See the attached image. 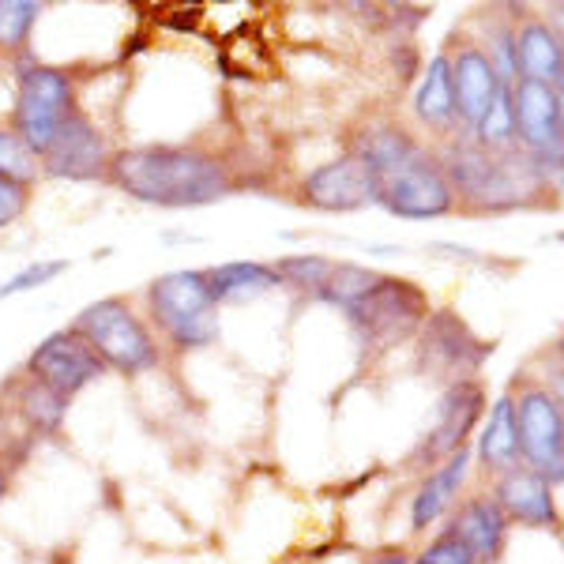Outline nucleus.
<instances>
[{
  "instance_id": "7",
  "label": "nucleus",
  "mask_w": 564,
  "mask_h": 564,
  "mask_svg": "<svg viewBox=\"0 0 564 564\" xmlns=\"http://www.w3.org/2000/svg\"><path fill=\"white\" fill-rule=\"evenodd\" d=\"M76 113L72 79L57 68L31 65L20 72V98H15V135L34 159H45L53 140Z\"/></svg>"
},
{
  "instance_id": "11",
  "label": "nucleus",
  "mask_w": 564,
  "mask_h": 564,
  "mask_svg": "<svg viewBox=\"0 0 564 564\" xmlns=\"http://www.w3.org/2000/svg\"><path fill=\"white\" fill-rule=\"evenodd\" d=\"M489 354H494V347L481 343L456 313H433L430 321H425L422 361L433 372L448 377L452 384H456V380H470V372H478Z\"/></svg>"
},
{
  "instance_id": "33",
  "label": "nucleus",
  "mask_w": 564,
  "mask_h": 564,
  "mask_svg": "<svg viewBox=\"0 0 564 564\" xmlns=\"http://www.w3.org/2000/svg\"><path fill=\"white\" fill-rule=\"evenodd\" d=\"M372 564H406V557H403V553L391 550V553H380V557L372 561Z\"/></svg>"
},
{
  "instance_id": "15",
  "label": "nucleus",
  "mask_w": 564,
  "mask_h": 564,
  "mask_svg": "<svg viewBox=\"0 0 564 564\" xmlns=\"http://www.w3.org/2000/svg\"><path fill=\"white\" fill-rule=\"evenodd\" d=\"M305 199L321 212H358V207L372 204L369 174L354 154H343L335 162H324L302 185Z\"/></svg>"
},
{
  "instance_id": "24",
  "label": "nucleus",
  "mask_w": 564,
  "mask_h": 564,
  "mask_svg": "<svg viewBox=\"0 0 564 564\" xmlns=\"http://www.w3.org/2000/svg\"><path fill=\"white\" fill-rule=\"evenodd\" d=\"M380 275L369 268H361V263H332V275H327L324 290L316 297L327 305H339V308H350L354 302H361V297L372 290V282Z\"/></svg>"
},
{
  "instance_id": "13",
  "label": "nucleus",
  "mask_w": 564,
  "mask_h": 564,
  "mask_svg": "<svg viewBox=\"0 0 564 564\" xmlns=\"http://www.w3.org/2000/svg\"><path fill=\"white\" fill-rule=\"evenodd\" d=\"M42 162H45V174L68 177V181H95L109 170L102 132L79 109L65 121V129H61V135L53 140V148L45 151Z\"/></svg>"
},
{
  "instance_id": "30",
  "label": "nucleus",
  "mask_w": 564,
  "mask_h": 564,
  "mask_svg": "<svg viewBox=\"0 0 564 564\" xmlns=\"http://www.w3.org/2000/svg\"><path fill=\"white\" fill-rule=\"evenodd\" d=\"M489 65L497 68L500 84L512 87L516 84V34L512 31H494V45H489Z\"/></svg>"
},
{
  "instance_id": "34",
  "label": "nucleus",
  "mask_w": 564,
  "mask_h": 564,
  "mask_svg": "<svg viewBox=\"0 0 564 564\" xmlns=\"http://www.w3.org/2000/svg\"><path fill=\"white\" fill-rule=\"evenodd\" d=\"M4 494H8V475L0 470V500H4Z\"/></svg>"
},
{
  "instance_id": "14",
  "label": "nucleus",
  "mask_w": 564,
  "mask_h": 564,
  "mask_svg": "<svg viewBox=\"0 0 564 564\" xmlns=\"http://www.w3.org/2000/svg\"><path fill=\"white\" fill-rule=\"evenodd\" d=\"M452 68V109H456V117L467 129H478V121L489 113V106H494V98L500 95V76L497 68L489 65V57L475 45H467V50H459L456 57L448 61Z\"/></svg>"
},
{
  "instance_id": "3",
  "label": "nucleus",
  "mask_w": 564,
  "mask_h": 564,
  "mask_svg": "<svg viewBox=\"0 0 564 564\" xmlns=\"http://www.w3.org/2000/svg\"><path fill=\"white\" fill-rule=\"evenodd\" d=\"M441 170L452 185V196H463L478 207H489V212H505V207H516L527 193V181L534 177V166L527 159L512 162L505 154H494L478 143L456 140L448 143L441 159Z\"/></svg>"
},
{
  "instance_id": "17",
  "label": "nucleus",
  "mask_w": 564,
  "mask_h": 564,
  "mask_svg": "<svg viewBox=\"0 0 564 564\" xmlns=\"http://www.w3.org/2000/svg\"><path fill=\"white\" fill-rule=\"evenodd\" d=\"M448 531L467 545L475 564H494L508 542V516L494 497H475L459 508Z\"/></svg>"
},
{
  "instance_id": "9",
  "label": "nucleus",
  "mask_w": 564,
  "mask_h": 564,
  "mask_svg": "<svg viewBox=\"0 0 564 564\" xmlns=\"http://www.w3.org/2000/svg\"><path fill=\"white\" fill-rule=\"evenodd\" d=\"M516 433H520V456L527 470L542 475L545 481H561L564 475V414L557 395L531 388L516 403Z\"/></svg>"
},
{
  "instance_id": "21",
  "label": "nucleus",
  "mask_w": 564,
  "mask_h": 564,
  "mask_svg": "<svg viewBox=\"0 0 564 564\" xmlns=\"http://www.w3.org/2000/svg\"><path fill=\"white\" fill-rule=\"evenodd\" d=\"M478 456L489 470H497V475H508V470L520 463V433H516L512 395H500L497 403L489 406V417L478 436Z\"/></svg>"
},
{
  "instance_id": "23",
  "label": "nucleus",
  "mask_w": 564,
  "mask_h": 564,
  "mask_svg": "<svg viewBox=\"0 0 564 564\" xmlns=\"http://www.w3.org/2000/svg\"><path fill=\"white\" fill-rule=\"evenodd\" d=\"M15 403H20V414L39 433L61 430V422H65V411H68V399L57 395L53 388H45L42 380H34V377L20 388V399H15Z\"/></svg>"
},
{
  "instance_id": "29",
  "label": "nucleus",
  "mask_w": 564,
  "mask_h": 564,
  "mask_svg": "<svg viewBox=\"0 0 564 564\" xmlns=\"http://www.w3.org/2000/svg\"><path fill=\"white\" fill-rule=\"evenodd\" d=\"M61 271H68V260H34V263H26L20 275H12L4 286H0V297L26 294V290H34V286H45V282L57 279Z\"/></svg>"
},
{
  "instance_id": "8",
  "label": "nucleus",
  "mask_w": 564,
  "mask_h": 564,
  "mask_svg": "<svg viewBox=\"0 0 564 564\" xmlns=\"http://www.w3.org/2000/svg\"><path fill=\"white\" fill-rule=\"evenodd\" d=\"M512 121L516 143H523L527 162L534 174H557L561 148H564V102L557 87L534 84V79H516L512 87Z\"/></svg>"
},
{
  "instance_id": "12",
  "label": "nucleus",
  "mask_w": 564,
  "mask_h": 564,
  "mask_svg": "<svg viewBox=\"0 0 564 564\" xmlns=\"http://www.w3.org/2000/svg\"><path fill=\"white\" fill-rule=\"evenodd\" d=\"M481 411H486V391H481L475 380H456V384H448L441 403H436L433 433L417 444L414 459L436 463V459L456 456L463 444H467V436L475 433V425L481 422Z\"/></svg>"
},
{
  "instance_id": "27",
  "label": "nucleus",
  "mask_w": 564,
  "mask_h": 564,
  "mask_svg": "<svg viewBox=\"0 0 564 564\" xmlns=\"http://www.w3.org/2000/svg\"><path fill=\"white\" fill-rule=\"evenodd\" d=\"M279 282H290L297 290H308V294H321L327 275H332V260L324 257H286L275 263Z\"/></svg>"
},
{
  "instance_id": "16",
  "label": "nucleus",
  "mask_w": 564,
  "mask_h": 564,
  "mask_svg": "<svg viewBox=\"0 0 564 564\" xmlns=\"http://www.w3.org/2000/svg\"><path fill=\"white\" fill-rule=\"evenodd\" d=\"M497 505L508 516V523L520 520L527 527H557V505H553V486L542 475L527 467H512L500 475Z\"/></svg>"
},
{
  "instance_id": "31",
  "label": "nucleus",
  "mask_w": 564,
  "mask_h": 564,
  "mask_svg": "<svg viewBox=\"0 0 564 564\" xmlns=\"http://www.w3.org/2000/svg\"><path fill=\"white\" fill-rule=\"evenodd\" d=\"M417 564H475V557H470V550L456 539V534L444 531L441 539L417 557Z\"/></svg>"
},
{
  "instance_id": "32",
  "label": "nucleus",
  "mask_w": 564,
  "mask_h": 564,
  "mask_svg": "<svg viewBox=\"0 0 564 564\" xmlns=\"http://www.w3.org/2000/svg\"><path fill=\"white\" fill-rule=\"evenodd\" d=\"M26 199H31V188L12 177H0V226L15 223L26 212Z\"/></svg>"
},
{
  "instance_id": "6",
  "label": "nucleus",
  "mask_w": 564,
  "mask_h": 564,
  "mask_svg": "<svg viewBox=\"0 0 564 564\" xmlns=\"http://www.w3.org/2000/svg\"><path fill=\"white\" fill-rule=\"evenodd\" d=\"M350 324L361 335L366 347H395V343L411 339V335L430 321V297L411 279H391L380 275L372 290L350 308Z\"/></svg>"
},
{
  "instance_id": "20",
  "label": "nucleus",
  "mask_w": 564,
  "mask_h": 564,
  "mask_svg": "<svg viewBox=\"0 0 564 564\" xmlns=\"http://www.w3.org/2000/svg\"><path fill=\"white\" fill-rule=\"evenodd\" d=\"M207 275V290H212L215 305L226 302H249V297L271 294L275 286H282L275 268L260 260H234V263H218V268L204 271Z\"/></svg>"
},
{
  "instance_id": "18",
  "label": "nucleus",
  "mask_w": 564,
  "mask_h": 564,
  "mask_svg": "<svg viewBox=\"0 0 564 564\" xmlns=\"http://www.w3.org/2000/svg\"><path fill=\"white\" fill-rule=\"evenodd\" d=\"M516 79H534V84L561 90L564 50L557 31H550L545 23H527L516 34Z\"/></svg>"
},
{
  "instance_id": "5",
  "label": "nucleus",
  "mask_w": 564,
  "mask_h": 564,
  "mask_svg": "<svg viewBox=\"0 0 564 564\" xmlns=\"http://www.w3.org/2000/svg\"><path fill=\"white\" fill-rule=\"evenodd\" d=\"M151 313L177 350H199L218 339V305L204 271H170L154 279Z\"/></svg>"
},
{
  "instance_id": "22",
  "label": "nucleus",
  "mask_w": 564,
  "mask_h": 564,
  "mask_svg": "<svg viewBox=\"0 0 564 564\" xmlns=\"http://www.w3.org/2000/svg\"><path fill=\"white\" fill-rule=\"evenodd\" d=\"M414 113L430 129H448L456 121V109H452V68L448 57H433L430 68L422 72V84L414 90Z\"/></svg>"
},
{
  "instance_id": "28",
  "label": "nucleus",
  "mask_w": 564,
  "mask_h": 564,
  "mask_svg": "<svg viewBox=\"0 0 564 564\" xmlns=\"http://www.w3.org/2000/svg\"><path fill=\"white\" fill-rule=\"evenodd\" d=\"M0 177H12L20 185H31L39 177V159L23 148L15 132H0Z\"/></svg>"
},
{
  "instance_id": "25",
  "label": "nucleus",
  "mask_w": 564,
  "mask_h": 564,
  "mask_svg": "<svg viewBox=\"0 0 564 564\" xmlns=\"http://www.w3.org/2000/svg\"><path fill=\"white\" fill-rule=\"evenodd\" d=\"M478 148L486 151H512L516 148V121H512V90L500 87V95L494 98V106H489V113L478 121Z\"/></svg>"
},
{
  "instance_id": "1",
  "label": "nucleus",
  "mask_w": 564,
  "mask_h": 564,
  "mask_svg": "<svg viewBox=\"0 0 564 564\" xmlns=\"http://www.w3.org/2000/svg\"><path fill=\"white\" fill-rule=\"evenodd\" d=\"M354 159L366 166L372 185V204H384L399 218H441L456 207L452 185L441 170V159L430 154L403 129H369L358 135Z\"/></svg>"
},
{
  "instance_id": "4",
  "label": "nucleus",
  "mask_w": 564,
  "mask_h": 564,
  "mask_svg": "<svg viewBox=\"0 0 564 564\" xmlns=\"http://www.w3.org/2000/svg\"><path fill=\"white\" fill-rule=\"evenodd\" d=\"M72 332L102 358L106 369H117L124 377H140L159 366V343L121 297H102V302L87 305L72 321Z\"/></svg>"
},
{
  "instance_id": "10",
  "label": "nucleus",
  "mask_w": 564,
  "mask_h": 564,
  "mask_svg": "<svg viewBox=\"0 0 564 564\" xmlns=\"http://www.w3.org/2000/svg\"><path fill=\"white\" fill-rule=\"evenodd\" d=\"M26 369H31L34 380H42L45 388H53L65 399L76 395V391H84L90 380H98L106 372L102 358H98L72 327L53 332L50 339H42L39 350L26 358Z\"/></svg>"
},
{
  "instance_id": "2",
  "label": "nucleus",
  "mask_w": 564,
  "mask_h": 564,
  "mask_svg": "<svg viewBox=\"0 0 564 564\" xmlns=\"http://www.w3.org/2000/svg\"><path fill=\"white\" fill-rule=\"evenodd\" d=\"M109 174L129 196L154 207H207L230 196L226 166L196 148H132L109 159Z\"/></svg>"
},
{
  "instance_id": "26",
  "label": "nucleus",
  "mask_w": 564,
  "mask_h": 564,
  "mask_svg": "<svg viewBox=\"0 0 564 564\" xmlns=\"http://www.w3.org/2000/svg\"><path fill=\"white\" fill-rule=\"evenodd\" d=\"M39 15L42 4L34 0H0V50H23Z\"/></svg>"
},
{
  "instance_id": "19",
  "label": "nucleus",
  "mask_w": 564,
  "mask_h": 564,
  "mask_svg": "<svg viewBox=\"0 0 564 564\" xmlns=\"http://www.w3.org/2000/svg\"><path fill=\"white\" fill-rule=\"evenodd\" d=\"M467 467H470V452L459 448L456 456L444 459V467H436L430 478L417 486L414 505H411V527L414 531H425L441 520L452 508V500L459 497V486L467 481Z\"/></svg>"
}]
</instances>
